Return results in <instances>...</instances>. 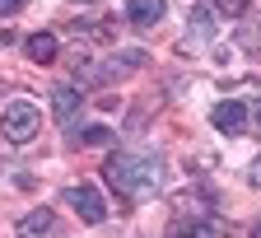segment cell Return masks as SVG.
Here are the masks:
<instances>
[{
	"label": "cell",
	"mask_w": 261,
	"mask_h": 238,
	"mask_svg": "<svg viewBox=\"0 0 261 238\" xmlns=\"http://www.w3.org/2000/svg\"><path fill=\"white\" fill-rule=\"evenodd\" d=\"M103 178H108L121 196L145 201V196H154V192L163 187V163H159L154 154H112L108 168H103Z\"/></svg>",
	"instance_id": "obj_1"
},
{
	"label": "cell",
	"mask_w": 261,
	"mask_h": 238,
	"mask_svg": "<svg viewBox=\"0 0 261 238\" xmlns=\"http://www.w3.org/2000/svg\"><path fill=\"white\" fill-rule=\"evenodd\" d=\"M42 126V112L33 98H10L5 108H0V135H5L10 145H28L33 135H38Z\"/></svg>",
	"instance_id": "obj_2"
},
{
	"label": "cell",
	"mask_w": 261,
	"mask_h": 238,
	"mask_svg": "<svg viewBox=\"0 0 261 238\" xmlns=\"http://www.w3.org/2000/svg\"><path fill=\"white\" fill-rule=\"evenodd\" d=\"M70 206L80 210V220H84V224H103V220H108V206H103V196H98V187H89V182L70 187Z\"/></svg>",
	"instance_id": "obj_3"
},
{
	"label": "cell",
	"mask_w": 261,
	"mask_h": 238,
	"mask_svg": "<svg viewBox=\"0 0 261 238\" xmlns=\"http://www.w3.org/2000/svg\"><path fill=\"white\" fill-rule=\"evenodd\" d=\"M215 131H224V135H238L243 126H247V103H233V98H228V103H219L215 108Z\"/></svg>",
	"instance_id": "obj_4"
},
{
	"label": "cell",
	"mask_w": 261,
	"mask_h": 238,
	"mask_svg": "<svg viewBox=\"0 0 261 238\" xmlns=\"http://www.w3.org/2000/svg\"><path fill=\"white\" fill-rule=\"evenodd\" d=\"M51 112H56V122H61V126H75V112H80V89L61 84V89L51 93Z\"/></svg>",
	"instance_id": "obj_5"
},
{
	"label": "cell",
	"mask_w": 261,
	"mask_h": 238,
	"mask_svg": "<svg viewBox=\"0 0 261 238\" xmlns=\"http://www.w3.org/2000/svg\"><path fill=\"white\" fill-rule=\"evenodd\" d=\"M163 0H126V19L130 23H140V28H154L159 19H163Z\"/></svg>",
	"instance_id": "obj_6"
},
{
	"label": "cell",
	"mask_w": 261,
	"mask_h": 238,
	"mask_svg": "<svg viewBox=\"0 0 261 238\" xmlns=\"http://www.w3.org/2000/svg\"><path fill=\"white\" fill-rule=\"evenodd\" d=\"M136 65H145V52H117L103 70H93V80L103 84V80H112V75H126V70H136Z\"/></svg>",
	"instance_id": "obj_7"
},
{
	"label": "cell",
	"mask_w": 261,
	"mask_h": 238,
	"mask_svg": "<svg viewBox=\"0 0 261 238\" xmlns=\"http://www.w3.org/2000/svg\"><path fill=\"white\" fill-rule=\"evenodd\" d=\"M23 52H28V61L47 65V61H56V38H51V33H33V38L23 42Z\"/></svg>",
	"instance_id": "obj_8"
},
{
	"label": "cell",
	"mask_w": 261,
	"mask_h": 238,
	"mask_svg": "<svg viewBox=\"0 0 261 238\" xmlns=\"http://www.w3.org/2000/svg\"><path fill=\"white\" fill-rule=\"evenodd\" d=\"M187 28H191L201 42L215 38V14H210V5H191V10H187Z\"/></svg>",
	"instance_id": "obj_9"
},
{
	"label": "cell",
	"mask_w": 261,
	"mask_h": 238,
	"mask_svg": "<svg viewBox=\"0 0 261 238\" xmlns=\"http://www.w3.org/2000/svg\"><path fill=\"white\" fill-rule=\"evenodd\" d=\"M51 233V210H33L19 220V238H47Z\"/></svg>",
	"instance_id": "obj_10"
},
{
	"label": "cell",
	"mask_w": 261,
	"mask_h": 238,
	"mask_svg": "<svg viewBox=\"0 0 261 238\" xmlns=\"http://www.w3.org/2000/svg\"><path fill=\"white\" fill-rule=\"evenodd\" d=\"M168 238H219V233H215V224H205V220H177V224L168 229Z\"/></svg>",
	"instance_id": "obj_11"
},
{
	"label": "cell",
	"mask_w": 261,
	"mask_h": 238,
	"mask_svg": "<svg viewBox=\"0 0 261 238\" xmlns=\"http://www.w3.org/2000/svg\"><path fill=\"white\" fill-rule=\"evenodd\" d=\"M80 140H84V145H108L112 131H108V126H89V131H80Z\"/></svg>",
	"instance_id": "obj_12"
},
{
	"label": "cell",
	"mask_w": 261,
	"mask_h": 238,
	"mask_svg": "<svg viewBox=\"0 0 261 238\" xmlns=\"http://www.w3.org/2000/svg\"><path fill=\"white\" fill-rule=\"evenodd\" d=\"M215 5H219L224 14H243V10H247V0H215Z\"/></svg>",
	"instance_id": "obj_13"
},
{
	"label": "cell",
	"mask_w": 261,
	"mask_h": 238,
	"mask_svg": "<svg viewBox=\"0 0 261 238\" xmlns=\"http://www.w3.org/2000/svg\"><path fill=\"white\" fill-rule=\"evenodd\" d=\"M28 5V0H0V19H5V14H19Z\"/></svg>",
	"instance_id": "obj_14"
},
{
	"label": "cell",
	"mask_w": 261,
	"mask_h": 238,
	"mask_svg": "<svg viewBox=\"0 0 261 238\" xmlns=\"http://www.w3.org/2000/svg\"><path fill=\"white\" fill-rule=\"evenodd\" d=\"M252 182H256V187H261V159H256V163H252Z\"/></svg>",
	"instance_id": "obj_15"
},
{
	"label": "cell",
	"mask_w": 261,
	"mask_h": 238,
	"mask_svg": "<svg viewBox=\"0 0 261 238\" xmlns=\"http://www.w3.org/2000/svg\"><path fill=\"white\" fill-rule=\"evenodd\" d=\"M252 238H261V224H256V233H252Z\"/></svg>",
	"instance_id": "obj_16"
}]
</instances>
